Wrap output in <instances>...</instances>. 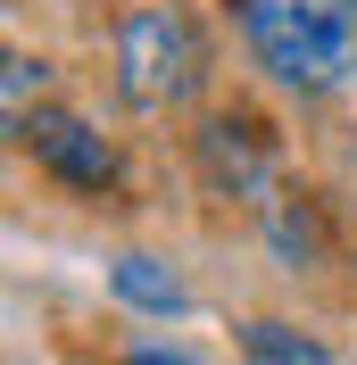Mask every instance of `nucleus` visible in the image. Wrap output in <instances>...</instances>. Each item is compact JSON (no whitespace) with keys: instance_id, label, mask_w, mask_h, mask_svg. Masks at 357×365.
Masks as SVG:
<instances>
[{"instance_id":"nucleus-3","label":"nucleus","mask_w":357,"mask_h":365,"mask_svg":"<svg viewBox=\"0 0 357 365\" xmlns=\"http://www.w3.org/2000/svg\"><path fill=\"white\" fill-rule=\"evenodd\" d=\"M17 141L34 150V166H42L50 182H67V191H109V182H116L109 133H91L75 108H34V116H17Z\"/></svg>"},{"instance_id":"nucleus-1","label":"nucleus","mask_w":357,"mask_h":365,"mask_svg":"<svg viewBox=\"0 0 357 365\" xmlns=\"http://www.w3.org/2000/svg\"><path fill=\"white\" fill-rule=\"evenodd\" d=\"M249 58L283 91H349L357 83V0H233Z\"/></svg>"},{"instance_id":"nucleus-6","label":"nucleus","mask_w":357,"mask_h":365,"mask_svg":"<svg viewBox=\"0 0 357 365\" xmlns=\"http://www.w3.org/2000/svg\"><path fill=\"white\" fill-rule=\"evenodd\" d=\"M241 341H249V357H266V365H324V349L308 332H291V324H249Z\"/></svg>"},{"instance_id":"nucleus-7","label":"nucleus","mask_w":357,"mask_h":365,"mask_svg":"<svg viewBox=\"0 0 357 365\" xmlns=\"http://www.w3.org/2000/svg\"><path fill=\"white\" fill-rule=\"evenodd\" d=\"M125 365H208V357H191V349H175V341H134Z\"/></svg>"},{"instance_id":"nucleus-4","label":"nucleus","mask_w":357,"mask_h":365,"mask_svg":"<svg viewBox=\"0 0 357 365\" xmlns=\"http://www.w3.org/2000/svg\"><path fill=\"white\" fill-rule=\"evenodd\" d=\"M200 175L216 182V191H233V200H258L266 175H274V133L249 108L208 116V125H200Z\"/></svg>"},{"instance_id":"nucleus-2","label":"nucleus","mask_w":357,"mask_h":365,"mask_svg":"<svg viewBox=\"0 0 357 365\" xmlns=\"http://www.w3.org/2000/svg\"><path fill=\"white\" fill-rule=\"evenodd\" d=\"M200 83H208V42L175 0H150V9H134L116 25V91L134 108H150V116L183 108Z\"/></svg>"},{"instance_id":"nucleus-5","label":"nucleus","mask_w":357,"mask_h":365,"mask_svg":"<svg viewBox=\"0 0 357 365\" xmlns=\"http://www.w3.org/2000/svg\"><path fill=\"white\" fill-rule=\"evenodd\" d=\"M109 291L125 299V307H141V316H183V307H191L183 282H175V266H166V257H141V250H125L109 266Z\"/></svg>"}]
</instances>
